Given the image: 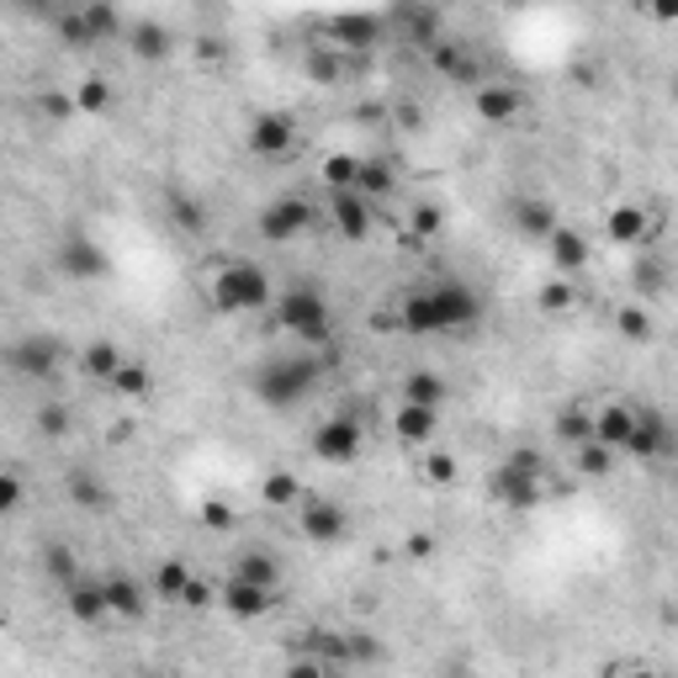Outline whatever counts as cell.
<instances>
[{"instance_id":"cell-44","label":"cell","mask_w":678,"mask_h":678,"mask_svg":"<svg viewBox=\"0 0 678 678\" xmlns=\"http://www.w3.org/2000/svg\"><path fill=\"white\" fill-rule=\"evenodd\" d=\"M149 387H154V376H149L144 361H122V372L111 376V393H117V397H144Z\"/></svg>"},{"instance_id":"cell-48","label":"cell","mask_w":678,"mask_h":678,"mask_svg":"<svg viewBox=\"0 0 678 678\" xmlns=\"http://www.w3.org/2000/svg\"><path fill=\"white\" fill-rule=\"evenodd\" d=\"M38 430H43L48 440H59V435H69V409L65 403H38Z\"/></svg>"},{"instance_id":"cell-49","label":"cell","mask_w":678,"mask_h":678,"mask_svg":"<svg viewBox=\"0 0 678 678\" xmlns=\"http://www.w3.org/2000/svg\"><path fill=\"white\" fill-rule=\"evenodd\" d=\"M207 530H234L239 525V514H234V503H223V499H207L202 503V514H197Z\"/></svg>"},{"instance_id":"cell-36","label":"cell","mask_w":678,"mask_h":678,"mask_svg":"<svg viewBox=\"0 0 678 678\" xmlns=\"http://www.w3.org/2000/svg\"><path fill=\"white\" fill-rule=\"evenodd\" d=\"M191 578H197V572L186 568V562H159V568H154V599H186V589H191Z\"/></svg>"},{"instance_id":"cell-26","label":"cell","mask_w":678,"mask_h":678,"mask_svg":"<svg viewBox=\"0 0 678 678\" xmlns=\"http://www.w3.org/2000/svg\"><path fill=\"white\" fill-rule=\"evenodd\" d=\"M234 578H244V583H255V589H265V593H276L282 589V562H276V551L255 547L234 562Z\"/></svg>"},{"instance_id":"cell-54","label":"cell","mask_w":678,"mask_h":678,"mask_svg":"<svg viewBox=\"0 0 678 678\" xmlns=\"http://www.w3.org/2000/svg\"><path fill=\"white\" fill-rule=\"evenodd\" d=\"M403 551H409V557H419V562H424V557H435V535H430V530H424V535H409V541H403Z\"/></svg>"},{"instance_id":"cell-32","label":"cell","mask_w":678,"mask_h":678,"mask_svg":"<svg viewBox=\"0 0 678 678\" xmlns=\"http://www.w3.org/2000/svg\"><path fill=\"white\" fill-rule=\"evenodd\" d=\"M393 186H397V176H393V165L387 159H361V180H355V191L366 202H387L393 197Z\"/></svg>"},{"instance_id":"cell-45","label":"cell","mask_w":678,"mask_h":678,"mask_svg":"<svg viewBox=\"0 0 678 678\" xmlns=\"http://www.w3.org/2000/svg\"><path fill=\"white\" fill-rule=\"evenodd\" d=\"M419 472H424V482H435V488H451L456 482V456L451 451H424Z\"/></svg>"},{"instance_id":"cell-11","label":"cell","mask_w":678,"mask_h":678,"mask_svg":"<svg viewBox=\"0 0 678 678\" xmlns=\"http://www.w3.org/2000/svg\"><path fill=\"white\" fill-rule=\"evenodd\" d=\"M668 451H674V430H668V419L652 414V409H636V430H631V440H626V451H620V456L657 461V456H668Z\"/></svg>"},{"instance_id":"cell-7","label":"cell","mask_w":678,"mask_h":678,"mask_svg":"<svg viewBox=\"0 0 678 678\" xmlns=\"http://www.w3.org/2000/svg\"><path fill=\"white\" fill-rule=\"evenodd\" d=\"M435 297V313H440V334H456V328H478L482 318V297L472 292L466 282H435L430 286Z\"/></svg>"},{"instance_id":"cell-18","label":"cell","mask_w":678,"mask_h":678,"mask_svg":"<svg viewBox=\"0 0 678 678\" xmlns=\"http://www.w3.org/2000/svg\"><path fill=\"white\" fill-rule=\"evenodd\" d=\"M387 27H403V38L419 43V48L440 43V11L435 6H393V11H387Z\"/></svg>"},{"instance_id":"cell-52","label":"cell","mask_w":678,"mask_h":678,"mask_svg":"<svg viewBox=\"0 0 678 678\" xmlns=\"http://www.w3.org/2000/svg\"><path fill=\"white\" fill-rule=\"evenodd\" d=\"M282 678H328V662L324 657H292Z\"/></svg>"},{"instance_id":"cell-39","label":"cell","mask_w":678,"mask_h":678,"mask_svg":"<svg viewBox=\"0 0 678 678\" xmlns=\"http://www.w3.org/2000/svg\"><path fill=\"white\" fill-rule=\"evenodd\" d=\"M615 328H620V340H631V345H652V313L641 303H626L615 313Z\"/></svg>"},{"instance_id":"cell-29","label":"cell","mask_w":678,"mask_h":678,"mask_svg":"<svg viewBox=\"0 0 678 678\" xmlns=\"http://www.w3.org/2000/svg\"><path fill=\"white\" fill-rule=\"evenodd\" d=\"M122 361H128V355L117 351L111 340H90L86 355H80V372H86V382H101V387H111V376L122 372Z\"/></svg>"},{"instance_id":"cell-14","label":"cell","mask_w":678,"mask_h":678,"mask_svg":"<svg viewBox=\"0 0 678 678\" xmlns=\"http://www.w3.org/2000/svg\"><path fill=\"white\" fill-rule=\"evenodd\" d=\"M59 271H69L75 282H96V276H107L111 261H107V249L96 239H86V234H75V239L59 244Z\"/></svg>"},{"instance_id":"cell-58","label":"cell","mask_w":678,"mask_h":678,"mask_svg":"<svg viewBox=\"0 0 678 678\" xmlns=\"http://www.w3.org/2000/svg\"><path fill=\"white\" fill-rule=\"evenodd\" d=\"M43 107H48V117H65L75 101H65V96H43Z\"/></svg>"},{"instance_id":"cell-25","label":"cell","mask_w":678,"mask_h":678,"mask_svg":"<svg viewBox=\"0 0 678 678\" xmlns=\"http://www.w3.org/2000/svg\"><path fill=\"white\" fill-rule=\"evenodd\" d=\"M440 430V409H419V403H403L393 414V435L403 445H430Z\"/></svg>"},{"instance_id":"cell-5","label":"cell","mask_w":678,"mask_h":678,"mask_svg":"<svg viewBox=\"0 0 678 678\" xmlns=\"http://www.w3.org/2000/svg\"><path fill=\"white\" fill-rule=\"evenodd\" d=\"M324 38L340 53H366L387 38V17H376V11H340V17H328L324 22Z\"/></svg>"},{"instance_id":"cell-35","label":"cell","mask_w":678,"mask_h":678,"mask_svg":"<svg viewBox=\"0 0 678 678\" xmlns=\"http://www.w3.org/2000/svg\"><path fill=\"white\" fill-rule=\"evenodd\" d=\"M403 403L440 409V403H445V382H440L435 372H409V376H403Z\"/></svg>"},{"instance_id":"cell-9","label":"cell","mask_w":678,"mask_h":678,"mask_svg":"<svg viewBox=\"0 0 678 678\" xmlns=\"http://www.w3.org/2000/svg\"><path fill=\"white\" fill-rule=\"evenodd\" d=\"M297 530H303L313 547H334V541L351 535V514L334 499H307L303 509H297Z\"/></svg>"},{"instance_id":"cell-16","label":"cell","mask_w":678,"mask_h":678,"mask_svg":"<svg viewBox=\"0 0 678 678\" xmlns=\"http://www.w3.org/2000/svg\"><path fill=\"white\" fill-rule=\"evenodd\" d=\"M101 589H107V605L117 620H144L149 615L154 589H144L132 572H111V578H101Z\"/></svg>"},{"instance_id":"cell-30","label":"cell","mask_w":678,"mask_h":678,"mask_svg":"<svg viewBox=\"0 0 678 678\" xmlns=\"http://www.w3.org/2000/svg\"><path fill=\"white\" fill-rule=\"evenodd\" d=\"M514 228H520L525 239H541V244H547L551 234H557V213H551V202H541V197L514 202Z\"/></svg>"},{"instance_id":"cell-37","label":"cell","mask_w":678,"mask_h":678,"mask_svg":"<svg viewBox=\"0 0 678 678\" xmlns=\"http://www.w3.org/2000/svg\"><path fill=\"white\" fill-rule=\"evenodd\" d=\"M80 11H86V27H90V38H96V43H107V38H122V32H128V22L117 17V6H101V0H86Z\"/></svg>"},{"instance_id":"cell-4","label":"cell","mask_w":678,"mask_h":678,"mask_svg":"<svg viewBox=\"0 0 678 678\" xmlns=\"http://www.w3.org/2000/svg\"><path fill=\"white\" fill-rule=\"evenodd\" d=\"M361 445H366V430H361L351 414L324 419V424H313V435H307V451L318 461H328V466H351V461L361 456Z\"/></svg>"},{"instance_id":"cell-2","label":"cell","mask_w":678,"mask_h":678,"mask_svg":"<svg viewBox=\"0 0 678 678\" xmlns=\"http://www.w3.org/2000/svg\"><path fill=\"white\" fill-rule=\"evenodd\" d=\"M207 297H213V307L218 313H261L276 292H271V276H265L261 261H223L218 271H213V282H207Z\"/></svg>"},{"instance_id":"cell-43","label":"cell","mask_w":678,"mask_h":678,"mask_svg":"<svg viewBox=\"0 0 678 678\" xmlns=\"http://www.w3.org/2000/svg\"><path fill=\"white\" fill-rule=\"evenodd\" d=\"M557 435L568 440L572 451H578V445H589V440H593V414H589V409H562V414H557Z\"/></svg>"},{"instance_id":"cell-34","label":"cell","mask_w":678,"mask_h":678,"mask_svg":"<svg viewBox=\"0 0 678 678\" xmlns=\"http://www.w3.org/2000/svg\"><path fill=\"white\" fill-rule=\"evenodd\" d=\"M307 75H313L318 86H340V80H345V53L334 43H313L307 48Z\"/></svg>"},{"instance_id":"cell-56","label":"cell","mask_w":678,"mask_h":678,"mask_svg":"<svg viewBox=\"0 0 678 678\" xmlns=\"http://www.w3.org/2000/svg\"><path fill=\"white\" fill-rule=\"evenodd\" d=\"M170 207H176V218L186 223V228H202V218H197V207H191V202L186 197H170Z\"/></svg>"},{"instance_id":"cell-55","label":"cell","mask_w":678,"mask_h":678,"mask_svg":"<svg viewBox=\"0 0 678 678\" xmlns=\"http://www.w3.org/2000/svg\"><path fill=\"white\" fill-rule=\"evenodd\" d=\"M180 605H191V610H202V605H213V589L202 583V578H191V589H186V599Z\"/></svg>"},{"instance_id":"cell-57","label":"cell","mask_w":678,"mask_h":678,"mask_svg":"<svg viewBox=\"0 0 678 678\" xmlns=\"http://www.w3.org/2000/svg\"><path fill=\"white\" fill-rule=\"evenodd\" d=\"M615 678H662V674L647 668V662H631V668H615Z\"/></svg>"},{"instance_id":"cell-47","label":"cell","mask_w":678,"mask_h":678,"mask_svg":"<svg viewBox=\"0 0 678 678\" xmlns=\"http://www.w3.org/2000/svg\"><path fill=\"white\" fill-rule=\"evenodd\" d=\"M503 466H514V472H530V478H547V451H535V445H514Z\"/></svg>"},{"instance_id":"cell-19","label":"cell","mask_w":678,"mask_h":678,"mask_svg":"<svg viewBox=\"0 0 678 678\" xmlns=\"http://www.w3.org/2000/svg\"><path fill=\"white\" fill-rule=\"evenodd\" d=\"M218 605L234 615V620H261V615L276 605V593L255 589V583H244V578H228V583L218 589Z\"/></svg>"},{"instance_id":"cell-28","label":"cell","mask_w":678,"mask_h":678,"mask_svg":"<svg viewBox=\"0 0 678 678\" xmlns=\"http://www.w3.org/2000/svg\"><path fill=\"white\" fill-rule=\"evenodd\" d=\"M65 488H69V499L80 503V509H90V514H107L111 509V488L96 478L90 466H75V472L65 478Z\"/></svg>"},{"instance_id":"cell-22","label":"cell","mask_w":678,"mask_h":678,"mask_svg":"<svg viewBox=\"0 0 678 678\" xmlns=\"http://www.w3.org/2000/svg\"><path fill=\"white\" fill-rule=\"evenodd\" d=\"M261 503L265 509H303L307 503V488L292 466H271L261 478Z\"/></svg>"},{"instance_id":"cell-59","label":"cell","mask_w":678,"mask_h":678,"mask_svg":"<svg viewBox=\"0 0 678 678\" xmlns=\"http://www.w3.org/2000/svg\"><path fill=\"white\" fill-rule=\"evenodd\" d=\"M397 117H403V128H419V122H424V111H419L414 101H409V107H397Z\"/></svg>"},{"instance_id":"cell-53","label":"cell","mask_w":678,"mask_h":678,"mask_svg":"<svg viewBox=\"0 0 678 678\" xmlns=\"http://www.w3.org/2000/svg\"><path fill=\"white\" fill-rule=\"evenodd\" d=\"M351 657H355V662H376V657H382V647H376L366 631H351Z\"/></svg>"},{"instance_id":"cell-31","label":"cell","mask_w":678,"mask_h":678,"mask_svg":"<svg viewBox=\"0 0 678 678\" xmlns=\"http://www.w3.org/2000/svg\"><path fill=\"white\" fill-rule=\"evenodd\" d=\"M43 578H53L59 589H75L86 572H80V557H75L65 541H48V547H43Z\"/></svg>"},{"instance_id":"cell-10","label":"cell","mask_w":678,"mask_h":678,"mask_svg":"<svg viewBox=\"0 0 678 678\" xmlns=\"http://www.w3.org/2000/svg\"><path fill=\"white\" fill-rule=\"evenodd\" d=\"M11 372L27 376V382H48L59 372V340L53 334H27L11 345Z\"/></svg>"},{"instance_id":"cell-41","label":"cell","mask_w":678,"mask_h":678,"mask_svg":"<svg viewBox=\"0 0 678 678\" xmlns=\"http://www.w3.org/2000/svg\"><path fill=\"white\" fill-rule=\"evenodd\" d=\"M111 107V86L101 75H86L80 86H75V111H86V117H101Z\"/></svg>"},{"instance_id":"cell-21","label":"cell","mask_w":678,"mask_h":678,"mask_svg":"<svg viewBox=\"0 0 678 678\" xmlns=\"http://www.w3.org/2000/svg\"><path fill=\"white\" fill-rule=\"evenodd\" d=\"M65 610L80 620V626H101L111 615L107 605V589H101V578H80L75 589H65Z\"/></svg>"},{"instance_id":"cell-50","label":"cell","mask_w":678,"mask_h":678,"mask_svg":"<svg viewBox=\"0 0 678 678\" xmlns=\"http://www.w3.org/2000/svg\"><path fill=\"white\" fill-rule=\"evenodd\" d=\"M572 303H578V286H572V282H547V286H541V307H547V313H568Z\"/></svg>"},{"instance_id":"cell-46","label":"cell","mask_w":678,"mask_h":678,"mask_svg":"<svg viewBox=\"0 0 678 678\" xmlns=\"http://www.w3.org/2000/svg\"><path fill=\"white\" fill-rule=\"evenodd\" d=\"M22 499H27V482L17 466L0 472V514H22Z\"/></svg>"},{"instance_id":"cell-12","label":"cell","mask_w":678,"mask_h":678,"mask_svg":"<svg viewBox=\"0 0 678 678\" xmlns=\"http://www.w3.org/2000/svg\"><path fill=\"white\" fill-rule=\"evenodd\" d=\"M328 223H334V234H340V239L361 244L366 234H372L376 213H372V202L361 197V191H334V197H328Z\"/></svg>"},{"instance_id":"cell-27","label":"cell","mask_w":678,"mask_h":678,"mask_svg":"<svg viewBox=\"0 0 678 678\" xmlns=\"http://www.w3.org/2000/svg\"><path fill=\"white\" fill-rule=\"evenodd\" d=\"M430 59H435V69H440V75H451L456 86H488V80H482V65L466 53V48L435 43V48H430Z\"/></svg>"},{"instance_id":"cell-38","label":"cell","mask_w":678,"mask_h":678,"mask_svg":"<svg viewBox=\"0 0 678 678\" xmlns=\"http://www.w3.org/2000/svg\"><path fill=\"white\" fill-rule=\"evenodd\" d=\"M53 32H59V43H65V48H90V43H96L80 6H65V11H53Z\"/></svg>"},{"instance_id":"cell-20","label":"cell","mask_w":678,"mask_h":678,"mask_svg":"<svg viewBox=\"0 0 678 678\" xmlns=\"http://www.w3.org/2000/svg\"><path fill=\"white\" fill-rule=\"evenodd\" d=\"M547 249H551V265H557L562 276H578V271L593 261V244L583 239L578 228H568V223H557V234L547 239Z\"/></svg>"},{"instance_id":"cell-6","label":"cell","mask_w":678,"mask_h":678,"mask_svg":"<svg viewBox=\"0 0 678 678\" xmlns=\"http://www.w3.org/2000/svg\"><path fill=\"white\" fill-rule=\"evenodd\" d=\"M244 144H249L255 159H282V154H292V144H297V117H292V111H255Z\"/></svg>"},{"instance_id":"cell-60","label":"cell","mask_w":678,"mask_h":678,"mask_svg":"<svg viewBox=\"0 0 678 678\" xmlns=\"http://www.w3.org/2000/svg\"><path fill=\"white\" fill-rule=\"evenodd\" d=\"M657 22H678V0H668V6H652Z\"/></svg>"},{"instance_id":"cell-33","label":"cell","mask_w":678,"mask_h":678,"mask_svg":"<svg viewBox=\"0 0 678 678\" xmlns=\"http://www.w3.org/2000/svg\"><path fill=\"white\" fill-rule=\"evenodd\" d=\"M668 286V261L662 255H636L631 261V292L636 297H657Z\"/></svg>"},{"instance_id":"cell-42","label":"cell","mask_w":678,"mask_h":678,"mask_svg":"<svg viewBox=\"0 0 678 678\" xmlns=\"http://www.w3.org/2000/svg\"><path fill=\"white\" fill-rule=\"evenodd\" d=\"M324 180H328V191H355V180H361V159H355V154H328V159H324Z\"/></svg>"},{"instance_id":"cell-8","label":"cell","mask_w":678,"mask_h":678,"mask_svg":"<svg viewBox=\"0 0 678 678\" xmlns=\"http://www.w3.org/2000/svg\"><path fill=\"white\" fill-rule=\"evenodd\" d=\"M307 223H313V202L307 197H276L261 218H255V228H261L265 244H292L297 234H307Z\"/></svg>"},{"instance_id":"cell-3","label":"cell","mask_w":678,"mask_h":678,"mask_svg":"<svg viewBox=\"0 0 678 678\" xmlns=\"http://www.w3.org/2000/svg\"><path fill=\"white\" fill-rule=\"evenodd\" d=\"M276 318H282V328L303 345V351H324L328 340H334V313H328V303L313 286L282 292V297H276Z\"/></svg>"},{"instance_id":"cell-17","label":"cell","mask_w":678,"mask_h":678,"mask_svg":"<svg viewBox=\"0 0 678 678\" xmlns=\"http://www.w3.org/2000/svg\"><path fill=\"white\" fill-rule=\"evenodd\" d=\"M472 107H478V117L488 128H509L520 117V107H525V96L514 86H478L472 90Z\"/></svg>"},{"instance_id":"cell-40","label":"cell","mask_w":678,"mask_h":678,"mask_svg":"<svg viewBox=\"0 0 678 678\" xmlns=\"http://www.w3.org/2000/svg\"><path fill=\"white\" fill-rule=\"evenodd\" d=\"M615 456H620V451H610V445L589 440V445H578V451H572V466H578L583 478H610V472H615Z\"/></svg>"},{"instance_id":"cell-15","label":"cell","mask_w":678,"mask_h":678,"mask_svg":"<svg viewBox=\"0 0 678 678\" xmlns=\"http://www.w3.org/2000/svg\"><path fill=\"white\" fill-rule=\"evenodd\" d=\"M647 228H652V218H647V207H636V202H615L610 213H605V239L620 244V249H641V244H647Z\"/></svg>"},{"instance_id":"cell-51","label":"cell","mask_w":678,"mask_h":678,"mask_svg":"<svg viewBox=\"0 0 678 678\" xmlns=\"http://www.w3.org/2000/svg\"><path fill=\"white\" fill-rule=\"evenodd\" d=\"M409 223H414V234H419V239H435V234H440V223H445V218H440V207H435V202H424V207H414V218H409Z\"/></svg>"},{"instance_id":"cell-1","label":"cell","mask_w":678,"mask_h":678,"mask_svg":"<svg viewBox=\"0 0 678 678\" xmlns=\"http://www.w3.org/2000/svg\"><path fill=\"white\" fill-rule=\"evenodd\" d=\"M318 376H324V361L318 355H271L265 366H255V376H249V387H255V397H261L265 409H297L313 387H318Z\"/></svg>"},{"instance_id":"cell-23","label":"cell","mask_w":678,"mask_h":678,"mask_svg":"<svg viewBox=\"0 0 678 678\" xmlns=\"http://www.w3.org/2000/svg\"><path fill=\"white\" fill-rule=\"evenodd\" d=\"M631 430H636V409H631V403H605V409H593V440H599V445L626 451Z\"/></svg>"},{"instance_id":"cell-24","label":"cell","mask_w":678,"mask_h":678,"mask_svg":"<svg viewBox=\"0 0 678 678\" xmlns=\"http://www.w3.org/2000/svg\"><path fill=\"white\" fill-rule=\"evenodd\" d=\"M128 48L132 59H144V65H159V59H170V48H176V38H170V27L165 22H128Z\"/></svg>"},{"instance_id":"cell-13","label":"cell","mask_w":678,"mask_h":678,"mask_svg":"<svg viewBox=\"0 0 678 678\" xmlns=\"http://www.w3.org/2000/svg\"><path fill=\"white\" fill-rule=\"evenodd\" d=\"M493 493H499L514 514H530V509H541V499H547V478H530V472H514V466H503L493 472Z\"/></svg>"}]
</instances>
